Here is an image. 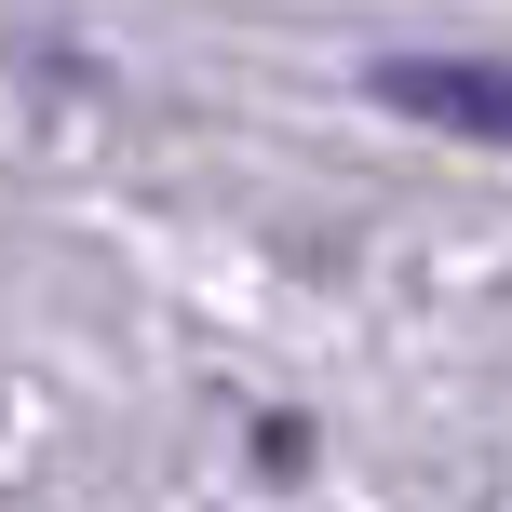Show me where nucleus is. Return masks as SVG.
<instances>
[{
    "mask_svg": "<svg viewBox=\"0 0 512 512\" xmlns=\"http://www.w3.org/2000/svg\"><path fill=\"white\" fill-rule=\"evenodd\" d=\"M378 108L445 122V135H472V149H512V68L499 54H378Z\"/></svg>",
    "mask_w": 512,
    "mask_h": 512,
    "instance_id": "f257e3e1",
    "label": "nucleus"
}]
</instances>
